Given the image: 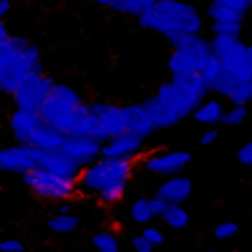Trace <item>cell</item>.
Listing matches in <instances>:
<instances>
[{
    "mask_svg": "<svg viewBox=\"0 0 252 252\" xmlns=\"http://www.w3.org/2000/svg\"><path fill=\"white\" fill-rule=\"evenodd\" d=\"M136 23L144 31L174 40L182 35H202L204 18L194 5L182 0H154V8L136 18Z\"/></svg>",
    "mask_w": 252,
    "mask_h": 252,
    "instance_id": "cell-1",
    "label": "cell"
},
{
    "mask_svg": "<svg viewBox=\"0 0 252 252\" xmlns=\"http://www.w3.org/2000/svg\"><path fill=\"white\" fill-rule=\"evenodd\" d=\"M134 177V159H96L83 166L78 177L81 192H94L103 204H114L126 194L129 179Z\"/></svg>",
    "mask_w": 252,
    "mask_h": 252,
    "instance_id": "cell-2",
    "label": "cell"
},
{
    "mask_svg": "<svg viewBox=\"0 0 252 252\" xmlns=\"http://www.w3.org/2000/svg\"><path fill=\"white\" fill-rule=\"evenodd\" d=\"M169 43H172V53L166 58V71H169L172 78L202 76L207 83L222 68L217 58L212 56L209 40L204 35H182V38L169 40Z\"/></svg>",
    "mask_w": 252,
    "mask_h": 252,
    "instance_id": "cell-3",
    "label": "cell"
},
{
    "mask_svg": "<svg viewBox=\"0 0 252 252\" xmlns=\"http://www.w3.org/2000/svg\"><path fill=\"white\" fill-rule=\"evenodd\" d=\"M207 91L209 89L202 76H179V78L161 81L154 89L152 98H157L177 121H182L187 116H192V111L204 101Z\"/></svg>",
    "mask_w": 252,
    "mask_h": 252,
    "instance_id": "cell-4",
    "label": "cell"
},
{
    "mask_svg": "<svg viewBox=\"0 0 252 252\" xmlns=\"http://www.w3.org/2000/svg\"><path fill=\"white\" fill-rule=\"evenodd\" d=\"M40 71H43V58H40L38 46H33L31 40L18 35V46H15L13 58L0 68V91L13 96L20 83Z\"/></svg>",
    "mask_w": 252,
    "mask_h": 252,
    "instance_id": "cell-5",
    "label": "cell"
},
{
    "mask_svg": "<svg viewBox=\"0 0 252 252\" xmlns=\"http://www.w3.org/2000/svg\"><path fill=\"white\" fill-rule=\"evenodd\" d=\"M83 103V96L73 89V86H66V83H56L53 94L48 96L46 106L38 111V116L43 119L48 126L58 129L61 134H71V126H73V119H76V111Z\"/></svg>",
    "mask_w": 252,
    "mask_h": 252,
    "instance_id": "cell-6",
    "label": "cell"
},
{
    "mask_svg": "<svg viewBox=\"0 0 252 252\" xmlns=\"http://www.w3.org/2000/svg\"><path fill=\"white\" fill-rule=\"evenodd\" d=\"M23 184L28 187V192L38 199H48V202H68V199H76L81 194L78 189V182H71V179H63V177H56L51 172H43V169H33V172H26L20 174Z\"/></svg>",
    "mask_w": 252,
    "mask_h": 252,
    "instance_id": "cell-7",
    "label": "cell"
},
{
    "mask_svg": "<svg viewBox=\"0 0 252 252\" xmlns=\"http://www.w3.org/2000/svg\"><path fill=\"white\" fill-rule=\"evenodd\" d=\"M89 114H91V139L103 144L114 136L126 134V111L121 103L89 101Z\"/></svg>",
    "mask_w": 252,
    "mask_h": 252,
    "instance_id": "cell-8",
    "label": "cell"
},
{
    "mask_svg": "<svg viewBox=\"0 0 252 252\" xmlns=\"http://www.w3.org/2000/svg\"><path fill=\"white\" fill-rule=\"evenodd\" d=\"M53 89H56V78L48 76L46 71H40V73L26 78V81L15 89V94H13L15 109L38 114L40 109L46 106V101H48V96L53 94Z\"/></svg>",
    "mask_w": 252,
    "mask_h": 252,
    "instance_id": "cell-9",
    "label": "cell"
},
{
    "mask_svg": "<svg viewBox=\"0 0 252 252\" xmlns=\"http://www.w3.org/2000/svg\"><path fill=\"white\" fill-rule=\"evenodd\" d=\"M209 48L217 63L235 76V81H247L245 78V51L247 43H242L240 38H209Z\"/></svg>",
    "mask_w": 252,
    "mask_h": 252,
    "instance_id": "cell-10",
    "label": "cell"
},
{
    "mask_svg": "<svg viewBox=\"0 0 252 252\" xmlns=\"http://www.w3.org/2000/svg\"><path fill=\"white\" fill-rule=\"evenodd\" d=\"M40 152L43 149L26 146V144L0 146V172H15V174L33 172L40 164Z\"/></svg>",
    "mask_w": 252,
    "mask_h": 252,
    "instance_id": "cell-11",
    "label": "cell"
},
{
    "mask_svg": "<svg viewBox=\"0 0 252 252\" xmlns=\"http://www.w3.org/2000/svg\"><path fill=\"white\" fill-rule=\"evenodd\" d=\"M189 161H192V154L189 152H184V149H166V152H157L152 157H146L141 161V166L149 174H157V177H177Z\"/></svg>",
    "mask_w": 252,
    "mask_h": 252,
    "instance_id": "cell-12",
    "label": "cell"
},
{
    "mask_svg": "<svg viewBox=\"0 0 252 252\" xmlns=\"http://www.w3.org/2000/svg\"><path fill=\"white\" fill-rule=\"evenodd\" d=\"M38 169L43 172H51L56 177H63V179H71V182H78L83 166L78 161H73L71 157H66L63 152H40V164Z\"/></svg>",
    "mask_w": 252,
    "mask_h": 252,
    "instance_id": "cell-13",
    "label": "cell"
},
{
    "mask_svg": "<svg viewBox=\"0 0 252 252\" xmlns=\"http://www.w3.org/2000/svg\"><path fill=\"white\" fill-rule=\"evenodd\" d=\"M61 152L66 157H71L73 161H78L81 166H89L101 157V141L89 139V136H66Z\"/></svg>",
    "mask_w": 252,
    "mask_h": 252,
    "instance_id": "cell-14",
    "label": "cell"
},
{
    "mask_svg": "<svg viewBox=\"0 0 252 252\" xmlns=\"http://www.w3.org/2000/svg\"><path fill=\"white\" fill-rule=\"evenodd\" d=\"M144 149V139L134 134H121L101 144V157L98 159H136V154Z\"/></svg>",
    "mask_w": 252,
    "mask_h": 252,
    "instance_id": "cell-15",
    "label": "cell"
},
{
    "mask_svg": "<svg viewBox=\"0 0 252 252\" xmlns=\"http://www.w3.org/2000/svg\"><path fill=\"white\" fill-rule=\"evenodd\" d=\"M252 8L250 0H212L207 5V15L212 23L222 20H245V13Z\"/></svg>",
    "mask_w": 252,
    "mask_h": 252,
    "instance_id": "cell-16",
    "label": "cell"
},
{
    "mask_svg": "<svg viewBox=\"0 0 252 252\" xmlns=\"http://www.w3.org/2000/svg\"><path fill=\"white\" fill-rule=\"evenodd\" d=\"M194 192V182L189 177H166L157 187V197L166 199L169 204H184Z\"/></svg>",
    "mask_w": 252,
    "mask_h": 252,
    "instance_id": "cell-17",
    "label": "cell"
},
{
    "mask_svg": "<svg viewBox=\"0 0 252 252\" xmlns=\"http://www.w3.org/2000/svg\"><path fill=\"white\" fill-rule=\"evenodd\" d=\"M38 124H40V116L33 114V111H23V109H15L8 119V126H10V134L18 144H31L35 129H38Z\"/></svg>",
    "mask_w": 252,
    "mask_h": 252,
    "instance_id": "cell-18",
    "label": "cell"
},
{
    "mask_svg": "<svg viewBox=\"0 0 252 252\" xmlns=\"http://www.w3.org/2000/svg\"><path fill=\"white\" fill-rule=\"evenodd\" d=\"M124 111H126V131L129 134H134L139 139H146V136H152L157 131L141 103H126Z\"/></svg>",
    "mask_w": 252,
    "mask_h": 252,
    "instance_id": "cell-19",
    "label": "cell"
},
{
    "mask_svg": "<svg viewBox=\"0 0 252 252\" xmlns=\"http://www.w3.org/2000/svg\"><path fill=\"white\" fill-rule=\"evenodd\" d=\"M63 141H66V134H61L58 129H53V126H48L43 119H40V124H38V129H35L28 146H35V149H43V152H61Z\"/></svg>",
    "mask_w": 252,
    "mask_h": 252,
    "instance_id": "cell-20",
    "label": "cell"
},
{
    "mask_svg": "<svg viewBox=\"0 0 252 252\" xmlns=\"http://www.w3.org/2000/svg\"><path fill=\"white\" fill-rule=\"evenodd\" d=\"M96 5L116 10L121 15H136V18H141L144 13H149L154 8V0H96Z\"/></svg>",
    "mask_w": 252,
    "mask_h": 252,
    "instance_id": "cell-21",
    "label": "cell"
},
{
    "mask_svg": "<svg viewBox=\"0 0 252 252\" xmlns=\"http://www.w3.org/2000/svg\"><path fill=\"white\" fill-rule=\"evenodd\" d=\"M222 116H224V106L220 101H215V98H204L199 106L192 111V119L197 121V124H202V126H207V129H212L215 124H222Z\"/></svg>",
    "mask_w": 252,
    "mask_h": 252,
    "instance_id": "cell-22",
    "label": "cell"
},
{
    "mask_svg": "<svg viewBox=\"0 0 252 252\" xmlns=\"http://www.w3.org/2000/svg\"><path fill=\"white\" fill-rule=\"evenodd\" d=\"M141 106H144V111H146V116H149V121H152L154 129H166V126L179 124V121H177L169 111H166L157 98H146V101L141 103Z\"/></svg>",
    "mask_w": 252,
    "mask_h": 252,
    "instance_id": "cell-23",
    "label": "cell"
},
{
    "mask_svg": "<svg viewBox=\"0 0 252 252\" xmlns=\"http://www.w3.org/2000/svg\"><path fill=\"white\" fill-rule=\"evenodd\" d=\"M159 220L169 229H184L189 224V212H187L184 204H169V207H166V212Z\"/></svg>",
    "mask_w": 252,
    "mask_h": 252,
    "instance_id": "cell-24",
    "label": "cell"
},
{
    "mask_svg": "<svg viewBox=\"0 0 252 252\" xmlns=\"http://www.w3.org/2000/svg\"><path fill=\"white\" fill-rule=\"evenodd\" d=\"M129 215H131V220H134L136 224H141V227L152 224V220H157L154 212H152V202H149V197H139V199H134L131 207H129Z\"/></svg>",
    "mask_w": 252,
    "mask_h": 252,
    "instance_id": "cell-25",
    "label": "cell"
},
{
    "mask_svg": "<svg viewBox=\"0 0 252 252\" xmlns=\"http://www.w3.org/2000/svg\"><path fill=\"white\" fill-rule=\"evenodd\" d=\"M235 76L229 73V71H224V68H220L212 78L207 81V89L209 91H215V94H220V96H229L232 94V89H235Z\"/></svg>",
    "mask_w": 252,
    "mask_h": 252,
    "instance_id": "cell-26",
    "label": "cell"
},
{
    "mask_svg": "<svg viewBox=\"0 0 252 252\" xmlns=\"http://www.w3.org/2000/svg\"><path fill=\"white\" fill-rule=\"evenodd\" d=\"M48 229L51 232H58V235H68V232H73V229H78V217L76 215H53L48 222Z\"/></svg>",
    "mask_w": 252,
    "mask_h": 252,
    "instance_id": "cell-27",
    "label": "cell"
},
{
    "mask_svg": "<svg viewBox=\"0 0 252 252\" xmlns=\"http://www.w3.org/2000/svg\"><path fill=\"white\" fill-rule=\"evenodd\" d=\"M245 20H222V23H212V38H240Z\"/></svg>",
    "mask_w": 252,
    "mask_h": 252,
    "instance_id": "cell-28",
    "label": "cell"
},
{
    "mask_svg": "<svg viewBox=\"0 0 252 252\" xmlns=\"http://www.w3.org/2000/svg\"><path fill=\"white\" fill-rule=\"evenodd\" d=\"M91 245H94L98 252H119V250H121V245H119L116 235H114V232H106V229L96 232V235L91 237Z\"/></svg>",
    "mask_w": 252,
    "mask_h": 252,
    "instance_id": "cell-29",
    "label": "cell"
},
{
    "mask_svg": "<svg viewBox=\"0 0 252 252\" xmlns=\"http://www.w3.org/2000/svg\"><path fill=\"white\" fill-rule=\"evenodd\" d=\"M227 98L232 101V106H247V103L252 101V81H237L232 94H229Z\"/></svg>",
    "mask_w": 252,
    "mask_h": 252,
    "instance_id": "cell-30",
    "label": "cell"
},
{
    "mask_svg": "<svg viewBox=\"0 0 252 252\" xmlns=\"http://www.w3.org/2000/svg\"><path fill=\"white\" fill-rule=\"evenodd\" d=\"M237 232H240V224L232 222V220L220 222V224H215V229H212V235H215L217 240H232V237H237Z\"/></svg>",
    "mask_w": 252,
    "mask_h": 252,
    "instance_id": "cell-31",
    "label": "cell"
},
{
    "mask_svg": "<svg viewBox=\"0 0 252 252\" xmlns=\"http://www.w3.org/2000/svg\"><path fill=\"white\" fill-rule=\"evenodd\" d=\"M247 119V106H232V109H227L224 116H222V124L224 126H237Z\"/></svg>",
    "mask_w": 252,
    "mask_h": 252,
    "instance_id": "cell-32",
    "label": "cell"
},
{
    "mask_svg": "<svg viewBox=\"0 0 252 252\" xmlns=\"http://www.w3.org/2000/svg\"><path fill=\"white\" fill-rule=\"evenodd\" d=\"M141 237H146V240H149L154 247H161L164 242H166V235L161 232V229L159 227H154V224H146L144 229H141V232H139Z\"/></svg>",
    "mask_w": 252,
    "mask_h": 252,
    "instance_id": "cell-33",
    "label": "cell"
},
{
    "mask_svg": "<svg viewBox=\"0 0 252 252\" xmlns=\"http://www.w3.org/2000/svg\"><path fill=\"white\" fill-rule=\"evenodd\" d=\"M131 250L134 252H154V245L146 237H141V235H134L131 237Z\"/></svg>",
    "mask_w": 252,
    "mask_h": 252,
    "instance_id": "cell-34",
    "label": "cell"
},
{
    "mask_svg": "<svg viewBox=\"0 0 252 252\" xmlns=\"http://www.w3.org/2000/svg\"><path fill=\"white\" fill-rule=\"evenodd\" d=\"M237 161L245 164V166H252V139L237 149Z\"/></svg>",
    "mask_w": 252,
    "mask_h": 252,
    "instance_id": "cell-35",
    "label": "cell"
},
{
    "mask_svg": "<svg viewBox=\"0 0 252 252\" xmlns=\"http://www.w3.org/2000/svg\"><path fill=\"white\" fill-rule=\"evenodd\" d=\"M217 139H220V131L212 126V129H204V131L199 134V139H197V141H199V146H209V144H215Z\"/></svg>",
    "mask_w": 252,
    "mask_h": 252,
    "instance_id": "cell-36",
    "label": "cell"
},
{
    "mask_svg": "<svg viewBox=\"0 0 252 252\" xmlns=\"http://www.w3.org/2000/svg\"><path fill=\"white\" fill-rule=\"evenodd\" d=\"M149 202H152V212H154V217H161L164 212H166V207H169V202L166 199H161V197H149Z\"/></svg>",
    "mask_w": 252,
    "mask_h": 252,
    "instance_id": "cell-37",
    "label": "cell"
},
{
    "mask_svg": "<svg viewBox=\"0 0 252 252\" xmlns=\"http://www.w3.org/2000/svg\"><path fill=\"white\" fill-rule=\"evenodd\" d=\"M23 242L20 240H0V252H20Z\"/></svg>",
    "mask_w": 252,
    "mask_h": 252,
    "instance_id": "cell-38",
    "label": "cell"
},
{
    "mask_svg": "<svg viewBox=\"0 0 252 252\" xmlns=\"http://www.w3.org/2000/svg\"><path fill=\"white\" fill-rule=\"evenodd\" d=\"M10 8H13L10 0H0V23H3V18L10 13Z\"/></svg>",
    "mask_w": 252,
    "mask_h": 252,
    "instance_id": "cell-39",
    "label": "cell"
},
{
    "mask_svg": "<svg viewBox=\"0 0 252 252\" xmlns=\"http://www.w3.org/2000/svg\"><path fill=\"white\" fill-rule=\"evenodd\" d=\"M10 40V33H8V26L5 23H0V46H5Z\"/></svg>",
    "mask_w": 252,
    "mask_h": 252,
    "instance_id": "cell-40",
    "label": "cell"
},
{
    "mask_svg": "<svg viewBox=\"0 0 252 252\" xmlns=\"http://www.w3.org/2000/svg\"><path fill=\"white\" fill-rule=\"evenodd\" d=\"M207 252H215V250H207Z\"/></svg>",
    "mask_w": 252,
    "mask_h": 252,
    "instance_id": "cell-41",
    "label": "cell"
},
{
    "mask_svg": "<svg viewBox=\"0 0 252 252\" xmlns=\"http://www.w3.org/2000/svg\"><path fill=\"white\" fill-rule=\"evenodd\" d=\"M0 189H3V184H0Z\"/></svg>",
    "mask_w": 252,
    "mask_h": 252,
    "instance_id": "cell-42",
    "label": "cell"
},
{
    "mask_svg": "<svg viewBox=\"0 0 252 252\" xmlns=\"http://www.w3.org/2000/svg\"><path fill=\"white\" fill-rule=\"evenodd\" d=\"M0 96H3V91H0Z\"/></svg>",
    "mask_w": 252,
    "mask_h": 252,
    "instance_id": "cell-43",
    "label": "cell"
}]
</instances>
